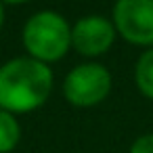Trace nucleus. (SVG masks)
I'll return each instance as SVG.
<instances>
[{
  "instance_id": "nucleus-7",
  "label": "nucleus",
  "mask_w": 153,
  "mask_h": 153,
  "mask_svg": "<svg viewBox=\"0 0 153 153\" xmlns=\"http://www.w3.org/2000/svg\"><path fill=\"white\" fill-rule=\"evenodd\" d=\"M19 136H21V128H19L17 117L11 111L0 107V153L13 151Z\"/></svg>"
},
{
  "instance_id": "nucleus-9",
  "label": "nucleus",
  "mask_w": 153,
  "mask_h": 153,
  "mask_svg": "<svg viewBox=\"0 0 153 153\" xmlns=\"http://www.w3.org/2000/svg\"><path fill=\"white\" fill-rule=\"evenodd\" d=\"M2 21H4V7L0 2V25H2Z\"/></svg>"
},
{
  "instance_id": "nucleus-2",
  "label": "nucleus",
  "mask_w": 153,
  "mask_h": 153,
  "mask_svg": "<svg viewBox=\"0 0 153 153\" xmlns=\"http://www.w3.org/2000/svg\"><path fill=\"white\" fill-rule=\"evenodd\" d=\"M23 46L42 63L57 61L71 46V27L57 11H38L23 25Z\"/></svg>"
},
{
  "instance_id": "nucleus-4",
  "label": "nucleus",
  "mask_w": 153,
  "mask_h": 153,
  "mask_svg": "<svg viewBox=\"0 0 153 153\" xmlns=\"http://www.w3.org/2000/svg\"><path fill=\"white\" fill-rule=\"evenodd\" d=\"M115 32L134 46H153V0H115L113 4Z\"/></svg>"
},
{
  "instance_id": "nucleus-5",
  "label": "nucleus",
  "mask_w": 153,
  "mask_h": 153,
  "mask_svg": "<svg viewBox=\"0 0 153 153\" xmlns=\"http://www.w3.org/2000/svg\"><path fill=\"white\" fill-rule=\"evenodd\" d=\"M117 32L113 21L101 15H86L71 27V46L86 57H97L113 46Z\"/></svg>"
},
{
  "instance_id": "nucleus-1",
  "label": "nucleus",
  "mask_w": 153,
  "mask_h": 153,
  "mask_svg": "<svg viewBox=\"0 0 153 153\" xmlns=\"http://www.w3.org/2000/svg\"><path fill=\"white\" fill-rule=\"evenodd\" d=\"M51 88L53 69L34 57H15L0 65V107L11 113L44 105Z\"/></svg>"
},
{
  "instance_id": "nucleus-3",
  "label": "nucleus",
  "mask_w": 153,
  "mask_h": 153,
  "mask_svg": "<svg viewBox=\"0 0 153 153\" xmlns=\"http://www.w3.org/2000/svg\"><path fill=\"white\" fill-rule=\"evenodd\" d=\"M111 90V74L101 63L76 65L63 82L65 99L76 107H92L107 99Z\"/></svg>"
},
{
  "instance_id": "nucleus-8",
  "label": "nucleus",
  "mask_w": 153,
  "mask_h": 153,
  "mask_svg": "<svg viewBox=\"0 0 153 153\" xmlns=\"http://www.w3.org/2000/svg\"><path fill=\"white\" fill-rule=\"evenodd\" d=\"M130 153H153V132L140 134L130 145Z\"/></svg>"
},
{
  "instance_id": "nucleus-6",
  "label": "nucleus",
  "mask_w": 153,
  "mask_h": 153,
  "mask_svg": "<svg viewBox=\"0 0 153 153\" xmlns=\"http://www.w3.org/2000/svg\"><path fill=\"white\" fill-rule=\"evenodd\" d=\"M134 84L145 99L153 101V48H147L138 55L134 63Z\"/></svg>"
},
{
  "instance_id": "nucleus-10",
  "label": "nucleus",
  "mask_w": 153,
  "mask_h": 153,
  "mask_svg": "<svg viewBox=\"0 0 153 153\" xmlns=\"http://www.w3.org/2000/svg\"><path fill=\"white\" fill-rule=\"evenodd\" d=\"M2 2V0H0ZM4 2H13V4H19V2H25V0H4Z\"/></svg>"
}]
</instances>
